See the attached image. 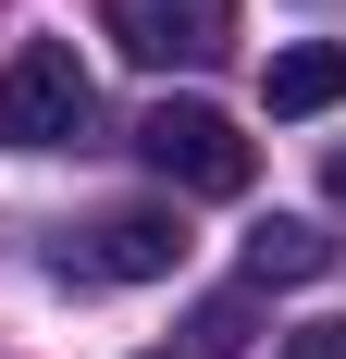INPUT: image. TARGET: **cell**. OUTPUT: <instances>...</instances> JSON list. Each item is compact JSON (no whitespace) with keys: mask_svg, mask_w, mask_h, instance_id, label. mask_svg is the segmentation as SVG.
I'll return each instance as SVG.
<instances>
[{"mask_svg":"<svg viewBox=\"0 0 346 359\" xmlns=\"http://www.w3.org/2000/svg\"><path fill=\"white\" fill-rule=\"evenodd\" d=\"M99 124V87L74 62V37H25L0 62V149H74Z\"/></svg>","mask_w":346,"mask_h":359,"instance_id":"6da1fadb","label":"cell"},{"mask_svg":"<svg viewBox=\"0 0 346 359\" xmlns=\"http://www.w3.org/2000/svg\"><path fill=\"white\" fill-rule=\"evenodd\" d=\"M137 161L161 186H186V198H247V174H260V149L235 137V111H210V100H161L137 124Z\"/></svg>","mask_w":346,"mask_h":359,"instance_id":"7a4b0ae2","label":"cell"},{"mask_svg":"<svg viewBox=\"0 0 346 359\" xmlns=\"http://www.w3.org/2000/svg\"><path fill=\"white\" fill-rule=\"evenodd\" d=\"M173 260H186V223L173 211H99L87 236L50 248V273H62V285H161Z\"/></svg>","mask_w":346,"mask_h":359,"instance_id":"3957f363","label":"cell"},{"mask_svg":"<svg viewBox=\"0 0 346 359\" xmlns=\"http://www.w3.org/2000/svg\"><path fill=\"white\" fill-rule=\"evenodd\" d=\"M111 37L137 62H223L235 50V0H111Z\"/></svg>","mask_w":346,"mask_h":359,"instance_id":"277c9868","label":"cell"},{"mask_svg":"<svg viewBox=\"0 0 346 359\" xmlns=\"http://www.w3.org/2000/svg\"><path fill=\"white\" fill-rule=\"evenodd\" d=\"M260 100H272V111H334V100H346V37H297V50H272Z\"/></svg>","mask_w":346,"mask_h":359,"instance_id":"5b68a950","label":"cell"},{"mask_svg":"<svg viewBox=\"0 0 346 359\" xmlns=\"http://www.w3.org/2000/svg\"><path fill=\"white\" fill-rule=\"evenodd\" d=\"M310 273H334V236H321V223H260V236H247V285H310Z\"/></svg>","mask_w":346,"mask_h":359,"instance_id":"8992f818","label":"cell"},{"mask_svg":"<svg viewBox=\"0 0 346 359\" xmlns=\"http://www.w3.org/2000/svg\"><path fill=\"white\" fill-rule=\"evenodd\" d=\"M198 347H210V359L247 347V297H210V310H198Z\"/></svg>","mask_w":346,"mask_h":359,"instance_id":"52a82bcc","label":"cell"},{"mask_svg":"<svg viewBox=\"0 0 346 359\" xmlns=\"http://www.w3.org/2000/svg\"><path fill=\"white\" fill-rule=\"evenodd\" d=\"M284 359H346V323H297V334H284Z\"/></svg>","mask_w":346,"mask_h":359,"instance_id":"ba28073f","label":"cell"},{"mask_svg":"<svg viewBox=\"0 0 346 359\" xmlns=\"http://www.w3.org/2000/svg\"><path fill=\"white\" fill-rule=\"evenodd\" d=\"M321 186H334V211H346V149H334V174H321Z\"/></svg>","mask_w":346,"mask_h":359,"instance_id":"9c48e42d","label":"cell"}]
</instances>
